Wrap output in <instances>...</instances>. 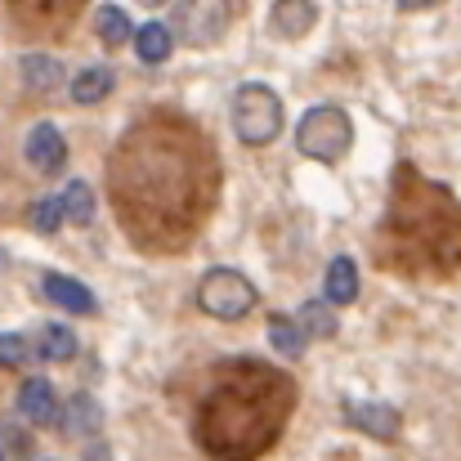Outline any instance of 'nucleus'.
<instances>
[{
  "label": "nucleus",
  "mask_w": 461,
  "mask_h": 461,
  "mask_svg": "<svg viewBox=\"0 0 461 461\" xmlns=\"http://www.w3.org/2000/svg\"><path fill=\"white\" fill-rule=\"evenodd\" d=\"M233 131H238L242 144H256V149L274 144L278 131H283V99L269 86H260V81L238 86V95H233Z\"/></svg>",
  "instance_id": "nucleus-1"
},
{
  "label": "nucleus",
  "mask_w": 461,
  "mask_h": 461,
  "mask_svg": "<svg viewBox=\"0 0 461 461\" xmlns=\"http://www.w3.org/2000/svg\"><path fill=\"white\" fill-rule=\"evenodd\" d=\"M296 149L305 157H313V161H327L331 166V161H340V157L354 149V126L331 104L309 108L305 117H301V126H296Z\"/></svg>",
  "instance_id": "nucleus-2"
},
{
  "label": "nucleus",
  "mask_w": 461,
  "mask_h": 461,
  "mask_svg": "<svg viewBox=\"0 0 461 461\" xmlns=\"http://www.w3.org/2000/svg\"><path fill=\"white\" fill-rule=\"evenodd\" d=\"M197 305L206 309L211 318H224V322H238L256 309V287L238 274V269H211L197 287Z\"/></svg>",
  "instance_id": "nucleus-3"
},
{
  "label": "nucleus",
  "mask_w": 461,
  "mask_h": 461,
  "mask_svg": "<svg viewBox=\"0 0 461 461\" xmlns=\"http://www.w3.org/2000/svg\"><path fill=\"white\" fill-rule=\"evenodd\" d=\"M229 14H233L229 0H179L175 27H179L184 45L206 50V45H215V41L229 32Z\"/></svg>",
  "instance_id": "nucleus-4"
},
{
  "label": "nucleus",
  "mask_w": 461,
  "mask_h": 461,
  "mask_svg": "<svg viewBox=\"0 0 461 461\" xmlns=\"http://www.w3.org/2000/svg\"><path fill=\"white\" fill-rule=\"evenodd\" d=\"M18 412H23L32 426H54L63 408H59L54 385L41 381V376H32V381H23V390H18Z\"/></svg>",
  "instance_id": "nucleus-5"
},
{
  "label": "nucleus",
  "mask_w": 461,
  "mask_h": 461,
  "mask_svg": "<svg viewBox=\"0 0 461 461\" xmlns=\"http://www.w3.org/2000/svg\"><path fill=\"white\" fill-rule=\"evenodd\" d=\"M27 161L36 170H59L68 161V144H63L59 126H50V122L32 126V135H27Z\"/></svg>",
  "instance_id": "nucleus-6"
},
{
  "label": "nucleus",
  "mask_w": 461,
  "mask_h": 461,
  "mask_svg": "<svg viewBox=\"0 0 461 461\" xmlns=\"http://www.w3.org/2000/svg\"><path fill=\"white\" fill-rule=\"evenodd\" d=\"M45 296H50V305L68 309V313H81V318H90V313L99 309L90 287H81L77 278H63V274H50V278H45Z\"/></svg>",
  "instance_id": "nucleus-7"
},
{
  "label": "nucleus",
  "mask_w": 461,
  "mask_h": 461,
  "mask_svg": "<svg viewBox=\"0 0 461 461\" xmlns=\"http://www.w3.org/2000/svg\"><path fill=\"white\" fill-rule=\"evenodd\" d=\"M322 296H327V305H354V296H358V265H354L349 256H336V260L327 265V274H322Z\"/></svg>",
  "instance_id": "nucleus-8"
},
{
  "label": "nucleus",
  "mask_w": 461,
  "mask_h": 461,
  "mask_svg": "<svg viewBox=\"0 0 461 461\" xmlns=\"http://www.w3.org/2000/svg\"><path fill=\"white\" fill-rule=\"evenodd\" d=\"M313 18H318L313 0H278L274 5V36L296 41V36H305L309 27H313Z\"/></svg>",
  "instance_id": "nucleus-9"
},
{
  "label": "nucleus",
  "mask_w": 461,
  "mask_h": 461,
  "mask_svg": "<svg viewBox=\"0 0 461 461\" xmlns=\"http://www.w3.org/2000/svg\"><path fill=\"white\" fill-rule=\"evenodd\" d=\"M32 345H36V358L41 363H68L77 354V331L63 327V322H50V327H41V336Z\"/></svg>",
  "instance_id": "nucleus-10"
},
{
  "label": "nucleus",
  "mask_w": 461,
  "mask_h": 461,
  "mask_svg": "<svg viewBox=\"0 0 461 461\" xmlns=\"http://www.w3.org/2000/svg\"><path fill=\"white\" fill-rule=\"evenodd\" d=\"M349 421H354L358 430L376 435V439H390V435L399 430V412H394L390 403H358V408H349Z\"/></svg>",
  "instance_id": "nucleus-11"
},
{
  "label": "nucleus",
  "mask_w": 461,
  "mask_h": 461,
  "mask_svg": "<svg viewBox=\"0 0 461 461\" xmlns=\"http://www.w3.org/2000/svg\"><path fill=\"white\" fill-rule=\"evenodd\" d=\"M59 421H63L68 435H95V430H104V408H99V399L77 394L68 403V417H59Z\"/></svg>",
  "instance_id": "nucleus-12"
},
{
  "label": "nucleus",
  "mask_w": 461,
  "mask_h": 461,
  "mask_svg": "<svg viewBox=\"0 0 461 461\" xmlns=\"http://www.w3.org/2000/svg\"><path fill=\"white\" fill-rule=\"evenodd\" d=\"M135 50H140V59H144V63H166V59H170V50H175V36H170V27L149 23V27H140V32H135Z\"/></svg>",
  "instance_id": "nucleus-13"
},
{
  "label": "nucleus",
  "mask_w": 461,
  "mask_h": 461,
  "mask_svg": "<svg viewBox=\"0 0 461 461\" xmlns=\"http://www.w3.org/2000/svg\"><path fill=\"white\" fill-rule=\"evenodd\" d=\"M113 95V72L108 68H86V72H77V81H72V99L77 104H104Z\"/></svg>",
  "instance_id": "nucleus-14"
},
{
  "label": "nucleus",
  "mask_w": 461,
  "mask_h": 461,
  "mask_svg": "<svg viewBox=\"0 0 461 461\" xmlns=\"http://www.w3.org/2000/svg\"><path fill=\"white\" fill-rule=\"evenodd\" d=\"M63 215H68L72 224H90V220H95V188H90L86 179H72V184L63 188Z\"/></svg>",
  "instance_id": "nucleus-15"
},
{
  "label": "nucleus",
  "mask_w": 461,
  "mask_h": 461,
  "mask_svg": "<svg viewBox=\"0 0 461 461\" xmlns=\"http://www.w3.org/2000/svg\"><path fill=\"white\" fill-rule=\"evenodd\" d=\"M269 340H274L278 354L301 358V354H305V327H301V318H296V322H292V318H269Z\"/></svg>",
  "instance_id": "nucleus-16"
},
{
  "label": "nucleus",
  "mask_w": 461,
  "mask_h": 461,
  "mask_svg": "<svg viewBox=\"0 0 461 461\" xmlns=\"http://www.w3.org/2000/svg\"><path fill=\"white\" fill-rule=\"evenodd\" d=\"M23 81H27L32 90H54V86L63 81V68H59L50 54H27V59H23Z\"/></svg>",
  "instance_id": "nucleus-17"
},
{
  "label": "nucleus",
  "mask_w": 461,
  "mask_h": 461,
  "mask_svg": "<svg viewBox=\"0 0 461 461\" xmlns=\"http://www.w3.org/2000/svg\"><path fill=\"white\" fill-rule=\"evenodd\" d=\"M95 27H99V41H104V45H126V41L135 36L126 9H117V5H104L99 18H95Z\"/></svg>",
  "instance_id": "nucleus-18"
},
{
  "label": "nucleus",
  "mask_w": 461,
  "mask_h": 461,
  "mask_svg": "<svg viewBox=\"0 0 461 461\" xmlns=\"http://www.w3.org/2000/svg\"><path fill=\"white\" fill-rule=\"evenodd\" d=\"M296 318H301L305 336H313V340H327V336H336V313L327 309V301H305Z\"/></svg>",
  "instance_id": "nucleus-19"
},
{
  "label": "nucleus",
  "mask_w": 461,
  "mask_h": 461,
  "mask_svg": "<svg viewBox=\"0 0 461 461\" xmlns=\"http://www.w3.org/2000/svg\"><path fill=\"white\" fill-rule=\"evenodd\" d=\"M27 220H32L36 233H59V224L68 220V215H63V197H41V202L27 211Z\"/></svg>",
  "instance_id": "nucleus-20"
},
{
  "label": "nucleus",
  "mask_w": 461,
  "mask_h": 461,
  "mask_svg": "<svg viewBox=\"0 0 461 461\" xmlns=\"http://www.w3.org/2000/svg\"><path fill=\"white\" fill-rule=\"evenodd\" d=\"M36 354V345L27 340V336H0V367H18V363H27Z\"/></svg>",
  "instance_id": "nucleus-21"
},
{
  "label": "nucleus",
  "mask_w": 461,
  "mask_h": 461,
  "mask_svg": "<svg viewBox=\"0 0 461 461\" xmlns=\"http://www.w3.org/2000/svg\"><path fill=\"white\" fill-rule=\"evenodd\" d=\"M430 5H439V0H399V9H430Z\"/></svg>",
  "instance_id": "nucleus-22"
},
{
  "label": "nucleus",
  "mask_w": 461,
  "mask_h": 461,
  "mask_svg": "<svg viewBox=\"0 0 461 461\" xmlns=\"http://www.w3.org/2000/svg\"><path fill=\"white\" fill-rule=\"evenodd\" d=\"M140 5H149V9H153V5H161V0H140Z\"/></svg>",
  "instance_id": "nucleus-23"
},
{
  "label": "nucleus",
  "mask_w": 461,
  "mask_h": 461,
  "mask_svg": "<svg viewBox=\"0 0 461 461\" xmlns=\"http://www.w3.org/2000/svg\"><path fill=\"white\" fill-rule=\"evenodd\" d=\"M0 461H9V457H5V448H0Z\"/></svg>",
  "instance_id": "nucleus-24"
}]
</instances>
